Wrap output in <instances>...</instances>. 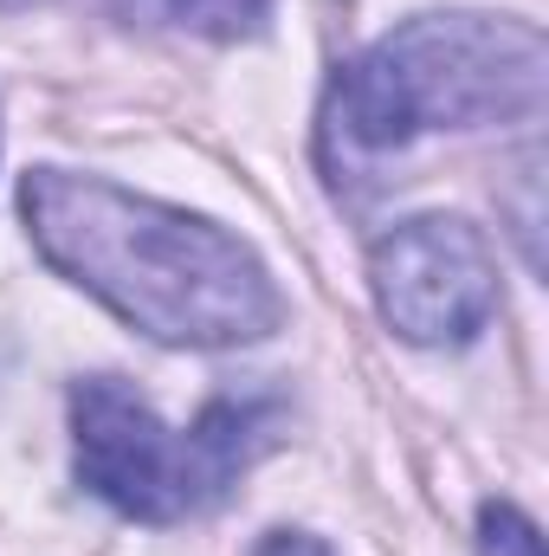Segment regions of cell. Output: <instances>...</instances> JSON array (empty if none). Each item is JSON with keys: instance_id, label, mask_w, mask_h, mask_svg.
Here are the masks:
<instances>
[{"instance_id": "cell-1", "label": "cell", "mask_w": 549, "mask_h": 556, "mask_svg": "<svg viewBox=\"0 0 549 556\" xmlns=\"http://www.w3.org/2000/svg\"><path fill=\"white\" fill-rule=\"evenodd\" d=\"M33 253L168 350H240L284 324L272 266L220 220L137 194L111 175L39 162L20 175Z\"/></svg>"}, {"instance_id": "cell-2", "label": "cell", "mask_w": 549, "mask_h": 556, "mask_svg": "<svg viewBox=\"0 0 549 556\" xmlns=\"http://www.w3.org/2000/svg\"><path fill=\"white\" fill-rule=\"evenodd\" d=\"M549 39L537 20L439 7L343 59L317 104V168L336 201H369L426 137L537 124Z\"/></svg>"}, {"instance_id": "cell-3", "label": "cell", "mask_w": 549, "mask_h": 556, "mask_svg": "<svg viewBox=\"0 0 549 556\" xmlns=\"http://www.w3.org/2000/svg\"><path fill=\"white\" fill-rule=\"evenodd\" d=\"M284 427L278 389L214 395L194 427H168L124 376L72 382V466L78 485L137 525H188L220 511Z\"/></svg>"}, {"instance_id": "cell-4", "label": "cell", "mask_w": 549, "mask_h": 556, "mask_svg": "<svg viewBox=\"0 0 549 556\" xmlns=\"http://www.w3.org/2000/svg\"><path fill=\"white\" fill-rule=\"evenodd\" d=\"M369 285L388 330L420 350L472 343L505 304L491 240L459 214H413L388 227L369 247Z\"/></svg>"}, {"instance_id": "cell-5", "label": "cell", "mask_w": 549, "mask_h": 556, "mask_svg": "<svg viewBox=\"0 0 549 556\" xmlns=\"http://www.w3.org/2000/svg\"><path fill=\"white\" fill-rule=\"evenodd\" d=\"M124 26H168L194 39H253L272 20V0H111Z\"/></svg>"}, {"instance_id": "cell-6", "label": "cell", "mask_w": 549, "mask_h": 556, "mask_svg": "<svg viewBox=\"0 0 549 556\" xmlns=\"http://www.w3.org/2000/svg\"><path fill=\"white\" fill-rule=\"evenodd\" d=\"M478 556H544V538H537V525L518 505L491 498L478 511Z\"/></svg>"}, {"instance_id": "cell-7", "label": "cell", "mask_w": 549, "mask_h": 556, "mask_svg": "<svg viewBox=\"0 0 549 556\" xmlns=\"http://www.w3.org/2000/svg\"><path fill=\"white\" fill-rule=\"evenodd\" d=\"M253 556H336V551L323 538H310V531H266Z\"/></svg>"}, {"instance_id": "cell-8", "label": "cell", "mask_w": 549, "mask_h": 556, "mask_svg": "<svg viewBox=\"0 0 549 556\" xmlns=\"http://www.w3.org/2000/svg\"><path fill=\"white\" fill-rule=\"evenodd\" d=\"M26 7H46V0H0V13H26Z\"/></svg>"}]
</instances>
